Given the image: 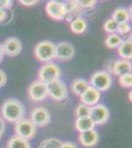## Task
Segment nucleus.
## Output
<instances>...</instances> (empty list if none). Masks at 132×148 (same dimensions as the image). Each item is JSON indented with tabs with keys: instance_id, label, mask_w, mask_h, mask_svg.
Listing matches in <instances>:
<instances>
[{
	"instance_id": "nucleus-2",
	"label": "nucleus",
	"mask_w": 132,
	"mask_h": 148,
	"mask_svg": "<svg viewBox=\"0 0 132 148\" xmlns=\"http://www.w3.org/2000/svg\"><path fill=\"white\" fill-rule=\"evenodd\" d=\"M35 56L42 62L49 63L56 58V47L49 40H42L35 47Z\"/></svg>"
},
{
	"instance_id": "nucleus-35",
	"label": "nucleus",
	"mask_w": 132,
	"mask_h": 148,
	"mask_svg": "<svg viewBox=\"0 0 132 148\" xmlns=\"http://www.w3.org/2000/svg\"><path fill=\"white\" fill-rule=\"evenodd\" d=\"M7 17V10L0 8V23H2Z\"/></svg>"
},
{
	"instance_id": "nucleus-7",
	"label": "nucleus",
	"mask_w": 132,
	"mask_h": 148,
	"mask_svg": "<svg viewBox=\"0 0 132 148\" xmlns=\"http://www.w3.org/2000/svg\"><path fill=\"white\" fill-rule=\"evenodd\" d=\"M47 89H49V96H50V98L54 101L63 102L68 97L67 86L60 79L47 85Z\"/></svg>"
},
{
	"instance_id": "nucleus-13",
	"label": "nucleus",
	"mask_w": 132,
	"mask_h": 148,
	"mask_svg": "<svg viewBox=\"0 0 132 148\" xmlns=\"http://www.w3.org/2000/svg\"><path fill=\"white\" fill-rule=\"evenodd\" d=\"M132 64L130 60H126V59H117V60L112 61V63L109 66V73L114 74L116 76L120 77L122 75L131 73Z\"/></svg>"
},
{
	"instance_id": "nucleus-36",
	"label": "nucleus",
	"mask_w": 132,
	"mask_h": 148,
	"mask_svg": "<svg viewBox=\"0 0 132 148\" xmlns=\"http://www.w3.org/2000/svg\"><path fill=\"white\" fill-rule=\"evenodd\" d=\"M4 56H5V53H4L3 46H2V44H1V42H0V63L2 62V60H3Z\"/></svg>"
},
{
	"instance_id": "nucleus-30",
	"label": "nucleus",
	"mask_w": 132,
	"mask_h": 148,
	"mask_svg": "<svg viewBox=\"0 0 132 148\" xmlns=\"http://www.w3.org/2000/svg\"><path fill=\"white\" fill-rule=\"evenodd\" d=\"M13 6V1L11 0H0V8L7 10V9H10Z\"/></svg>"
},
{
	"instance_id": "nucleus-31",
	"label": "nucleus",
	"mask_w": 132,
	"mask_h": 148,
	"mask_svg": "<svg viewBox=\"0 0 132 148\" xmlns=\"http://www.w3.org/2000/svg\"><path fill=\"white\" fill-rule=\"evenodd\" d=\"M6 83H7V75L5 71L0 69V88L3 87Z\"/></svg>"
},
{
	"instance_id": "nucleus-33",
	"label": "nucleus",
	"mask_w": 132,
	"mask_h": 148,
	"mask_svg": "<svg viewBox=\"0 0 132 148\" xmlns=\"http://www.w3.org/2000/svg\"><path fill=\"white\" fill-rule=\"evenodd\" d=\"M4 132H5V123L4 120L0 116V140H1L2 136H3Z\"/></svg>"
},
{
	"instance_id": "nucleus-5",
	"label": "nucleus",
	"mask_w": 132,
	"mask_h": 148,
	"mask_svg": "<svg viewBox=\"0 0 132 148\" xmlns=\"http://www.w3.org/2000/svg\"><path fill=\"white\" fill-rule=\"evenodd\" d=\"M15 133L16 136L30 141L37 134V126L30 119H23L15 125Z\"/></svg>"
},
{
	"instance_id": "nucleus-27",
	"label": "nucleus",
	"mask_w": 132,
	"mask_h": 148,
	"mask_svg": "<svg viewBox=\"0 0 132 148\" xmlns=\"http://www.w3.org/2000/svg\"><path fill=\"white\" fill-rule=\"evenodd\" d=\"M131 31V26L129 22H126V23H121V24H118L117 26V31H116V34L121 36H125V35H128Z\"/></svg>"
},
{
	"instance_id": "nucleus-9",
	"label": "nucleus",
	"mask_w": 132,
	"mask_h": 148,
	"mask_svg": "<svg viewBox=\"0 0 132 148\" xmlns=\"http://www.w3.org/2000/svg\"><path fill=\"white\" fill-rule=\"evenodd\" d=\"M109 110L104 104H97L91 108L90 118L96 125H102L107 123L109 119Z\"/></svg>"
},
{
	"instance_id": "nucleus-3",
	"label": "nucleus",
	"mask_w": 132,
	"mask_h": 148,
	"mask_svg": "<svg viewBox=\"0 0 132 148\" xmlns=\"http://www.w3.org/2000/svg\"><path fill=\"white\" fill-rule=\"evenodd\" d=\"M61 70L57 64L53 62L45 63L39 70V80L44 84L49 85L50 83L60 79Z\"/></svg>"
},
{
	"instance_id": "nucleus-19",
	"label": "nucleus",
	"mask_w": 132,
	"mask_h": 148,
	"mask_svg": "<svg viewBox=\"0 0 132 148\" xmlns=\"http://www.w3.org/2000/svg\"><path fill=\"white\" fill-rule=\"evenodd\" d=\"M95 126L96 125L94 123V121H92V119L90 116L76 119L75 121V128L79 133L85 132V131L91 130H95Z\"/></svg>"
},
{
	"instance_id": "nucleus-16",
	"label": "nucleus",
	"mask_w": 132,
	"mask_h": 148,
	"mask_svg": "<svg viewBox=\"0 0 132 148\" xmlns=\"http://www.w3.org/2000/svg\"><path fill=\"white\" fill-rule=\"evenodd\" d=\"M79 142L83 145L84 147H94L99 143V133L96 130H91L88 131H85V132H82L79 134Z\"/></svg>"
},
{
	"instance_id": "nucleus-10",
	"label": "nucleus",
	"mask_w": 132,
	"mask_h": 148,
	"mask_svg": "<svg viewBox=\"0 0 132 148\" xmlns=\"http://www.w3.org/2000/svg\"><path fill=\"white\" fill-rule=\"evenodd\" d=\"M31 121L36 126L44 127L47 125L50 121V113L47 109L44 107H37L31 113Z\"/></svg>"
},
{
	"instance_id": "nucleus-29",
	"label": "nucleus",
	"mask_w": 132,
	"mask_h": 148,
	"mask_svg": "<svg viewBox=\"0 0 132 148\" xmlns=\"http://www.w3.org/2000/svg\"><path fill=\"white\" fill-rule=\"evenodd\" d=\"M79 4H80V6L83 8V10H85V9H91V8H94L96 5H97L98 2L95 1V0H88V1H85V0H83V1H78Z\"/></svg>"
},
{
	"instance_id": "nucleus-1",
	"label": "nucleus",
	"mask_w": 132,
	"mask_h": 148,
	"mask_svg": "<svg viewBox=\"0 0 132 148\" xmlns=\"http://www.w3.org/2000/svg\"><path fill=\"white\" fill-rule=\"evenodd\" d=\"M1 114L4 121L16 123L25 119L26 108L22 102L17 99H8L2 104Z\"/></svg>"
},
{
	"instance_id": "nucleus-28",
	"label": "nucleus",
	"mask_w": 132,
	"mask_h": 148,
	"mask_svg": "<svg viewBox=\"0 0 132 148\" xmlns=\"http://www.w3.org/2000/svg\"><path fill=\"white\" fill-rule=\"evenodd\" d=\"M119 84L124 88H131L132 86V74L128 73L125 75H122L118 78Z\"/></svg>"
},
{
	"instance_id": "nucleus-18",
	"label": "nucleus",
	"mask_w": 132,
	"mask_h": 148,
	"mask_svg": "<svg viewBox=\"0 0 132 148\" xmlns=\"http://www.w3.org/2000/svg\"><path fill=\"white\" fill-rule=\"evenodd\" d=\"M111 18L114 21H116L117 24L129 22V20L131 19V6L128 9L124 8V7H118L112 13Z\"/></svg>"
},
{
	"instance_id": "nucleus-24",
	"label": "nucleus",
	"mask_w": 132,
	"mask_h": 148,
	"mask_svg": "<svg viewBox=\"0 0 132 148\" xmlns=\"http://www.w3.org/2000/svg\"><path fill=\"white\" fill-rule=\"evenodd\" d=\"M62 142L58 138H47L40 143L39 148H60Z\"/></svg>"
},
{
	"instance_id": "nucleus-15",
	"label": "nucleus",
	"mask_w": 132,
	"mask_h": 148,
	"mask_svg": "<svg viewBox=\"0 0 132 148\" xmlns=\"http://www.w3.org/2000/svg\"><path fill=\"white\" fill-rule=\"evenodd\" d=\"M66 5V16L65 21L67 22H72L74 19H77L79 17H82L83 15V8L80 6L78 1L75 0H71L65 3Z\"/></svg>"
},
{
	"instance_id": "nucleus-25",
	"label": "nucleus",
	"mask_w": 132,
	"mask_h": 148,
	"mask_svg": "<svg viewBox=\"0 0 132 148\" xmlns=\"http://www.w3.org/2000/svg\"><path fill=\"white\" fill-rule=\"evenodd\" d=\"M90 112H91L90 107L80 103L79 105H77V107L75 109V116L77 119L87 118V116H90Z\"/></svg>"
},
{
	"instance_id": "nucleus-6",
	"label": "nucleus",
	"mask_w": 132,
	"mask_h": 148,
	"mask_svg": "<svg viewBox=\"0 0 132 148\" xmlns=\"http://www.w3.org/2000/svg\"><path fill=\"white\" fill-rule=\"evenodd\" d=\"M45 11L50 18L56 21L65 20L66 16V5L64 2L51 0L49 1L45 5Z\"/></svg>"
},
{
	"instance_id": "nucleus-34",
	"label": "nucleus",
	"mask_w": 132,
	"mask_h": 148,
	"mask_svg": "<svg viewBox=\"0 0 132 148\" xmlns=\"http://www.w3.org/2000/svg\"><path fill=\"white\" fill-rule=\"evenodd\" d=\"M20 3L22 4L24 6H33L35 5V4L38 3V1H36V0H33V1H27V0H21Z\"/></svg>"
},
{
	"instance_id": "nucleus-23",
	"label": "nucleus",
	"mask_w": 132,
	"mask_h": 148,
	"mask_svg": "<svg viewBox=\"0 0 132 148\" xmlns=\"http://www.w3.org/2000/svg\"><path fill=\"white\" fill-rule=\"evenodd\" d=\"M122 40H122V37H120V36L117 35L116 33V34H110L107 36V39L105 40V44L107 47H109L110 49H114L120 46Z\"/></svg>"
},
{
	"instance_id": "nucleus-26",
	"label": "nucleus",
	"mask_w": 132,
	"mask_h": 148,
	"mask_svg": "<svg viewBox=\"0 0 132 148\" xmlns=\"http://www.w3.org/2000/svg\"><path fill=\"white\" fill-rule=\"evenodd\" d=\"M117 26H118V24H117L116 21H114L112 18H109V20H107V22L105 23L104 30L107 33H109V35L116 34L117 31Z\"/></svg>"
},
{
	"instance_id": "nucleus-17",
	"label": "nucleus",
	"mask_w": 132,
	"mask_h": 148,
	"mask_svg": "<svg viewBox=\"0 0 132 148\" xmlns=\"http://www.w3.org/2000/svg\"><path fill=\"white\" fill-rule=\"evenodd\" d=\"M117 53L121 59H126V60H130L132 58V40L131 37L128 39L123 40L120 46L117 47Z\"/></svg>"
},
{
	"instance_id": "nucleus-21",
	"label": "nucleus",
	"mask_w": 132,
	"mask_h": 148,
	"mask_svg": "<svg viewBox=\"0 0 132 148\" xmlns=\"http://www.w3.org/2000/svg\"><path fill=\"white\" fill-rule=\"evenodd\" d=\"M90 86V83L83 78H77L71 83V91L77 96H80L82 93Z\"/></svg>"
},
{
	"instance_id": "nucleus-4",
	"label": "nucleus",
	"mask_w": 132,
	"mask_h": 148,
	"mask_svg": "<svg viewBox=\"0 0 132 148\" xmlns=\"http://www.w3.org/2000/svg\"><path fill=\"white\" fill-rule=\"evenodd\" d=\"M90 86L97 89L99 92H105L109 90L112 85V77L109 71H97L92 75L90 79Z\"/></svg>"
},
{
	"instance_id": "nucleus-14",
	"label": "nucleus",
	"mask_w": 132,
	"mask_h": 148,
	"mask_svg": "<svg viewBox=\"0 0 132 148\" xmlns=\"http://www.w3.org/2000/svg\"><path fill=\"white\" fill-rule=\"evenodd\" d=\"M2 46H3L4 53L8 56H17L22 51V44L20 40L15 37L7 38Z\"/></svg>"
},
{
	"instance_id": "nucleus-20",
	"label": "nucleus",
	"mask_w": 132,
	"mask_h": 148,
	"mask_svg": "<svg viewBox=\"0 0 132 148\" xmlns=\"http://www.w3.org/2000/svg\"><path fill=\"white\" fill-rule=\"evenodd\" d=\"M88 28V23L85 18L79 17L77 19H74L72 22H70V30L72 33L76 35H81L86 32Z\"/></svg>"
},
{
	"instance_id": "nucleus-11",
	"label": "nucleus",
	"mask_w": 132,
	"mask_h": 148,
	"mask_svg": "<svg viewBox=\"0 0 132 148\" xmlns=\"http://www.w3.org/2000/svg\"><path fill=\"white\" fill-rule=\"evenodd\" d=\"M55 47H56V58L59 60H70L75 56V49L70 42H61L55 45Z\"/></svg>"
},
{
	"instance_id": "nucleus-32",
	"label": "nucleus",
	"mask_w": 132,
	"mask_h": 148,
	"mask_svg": "<svg viewBox=\"0 0 132 148\" xmlns=\"http://www.w3.org/2000/svg\"><path fill=\"white\" fill-rule=\"evenodd\" d=\"M60 148H78V146L72 141H65L62 142Z\"/></svg>"
},
{
	"instance_id": "nucleus-12",
	"label": "nucleus",
	"mask_w": 132,
	"mask_h": 148,
	"mask_svg": "<svg viewBox=\"0 0 132 148\" xmlns=\"http://www.w3.org/2000/svg\"><path fill=\"white\" fill-rule=\"evenodd\" d=\"M80 100L82 104L92 108L97 104H100L101 92H99L95 88H93L92 86H89L87 89L80 95Z\"/></svg>"
},
{
	"instance_id": "nucleus-8",
	"label": "nucleus",
	"mask_w": 132,
	"mask_h": 148,
	"mask_svg": "<svg viewBox=\"0 0 132 148\" xmlns=\"http://www.w3.org/2000/svg\"><path fill=\"white\" fill-rule=\"evenodd\" d=\"M28 94L30 99L34 102H42L49 96L47 85L40 82V80L34 81L30 84L28 89Z\"/></svg>"
},
{
	"instance_id": "nucleus-22",
	"label": "nucleus",
	"mask_w": 132,
	"mask_h": 148,
	"mask_svg": "<svg viewBox=\"0 0 132 148\" xmlns=\"http://www.w3.org/2000/svg\"><path fill=\"white\" fill-rule=\"evenodd\" d=\"M6 148H32L30 141L18 136H12L7 142Z\"/></svg>"
},
{
	"instance_id": "nucleus-37",
	"label": "nucleus",
	"mask_w": 132,
	"mask_h": 148,
	"mask_svg": "<svg viewBox=\"0 0 132 148\" xmlns=\"http://www.w3.org/2000/svg\"><path fill=\"white\" fill-rule=\"evenodd\" d=\"M128 96H129V101H130V102H131V92H130V93H129V95H128Z\"/></svg>"
}]
</instances>
